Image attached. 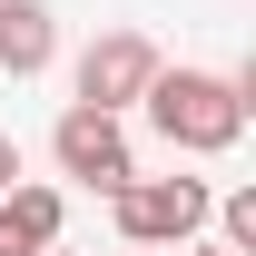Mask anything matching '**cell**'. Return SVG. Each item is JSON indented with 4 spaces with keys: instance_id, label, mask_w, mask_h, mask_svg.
<instances>
[{
    "instance_id": "7",
    "label": "cell",
    "mask_w": 256,
    "mask_h": 256,
    "mask_svg": "<svg viewBox=\"0 0 256 256\" xmlns=\"http://www.w3.org/2000/svg\"><path fill=\"white\" fill-rule=\"evenodd\" d=\"M207 217H217V246L226 256H256V188H226Z\"/></svg>"
},
{
    "instance_id": "6",
    "label": "cell",
    "mask_w": 256,
    "mask_h": 256,
    "mask_svg": "<svg viewBox=\"0 0 256 256\" xmlns=\"http://www.w3.org/2000/svg\"><path fill=\"white\" fill-rule=\"evenodd\" d=\"M60 217H69L60 188H10V197H0V256H40V246H60Z\"/></svg>"
},
{
    "instance_id": "10",
    "label": "cell",
    "mask_w": 256,
    "mask_h": 256,
    "mask_svg": "<svg viewBox=\"0 0 256 256\" xmlns=\"http://www.w3.org/2000/svg\"><path fill=\"white\" fill-rule=\"evenodd\" d=\"M40 256H69V246H40Z\"/></svg>"
},
{
    "instance_id": "2",
    "label": "cell",
    "mask_w": 256,
    "mask_h": 256,
    "mask_svg": "<svg viewBox=\"0 0 256 256\" xmlns=\"http://www.w3.org/2000/svg\"><path fill=\"white\" fill-rule=\"evenodd\" d=\"M108 207H118V236H128V246L158 256V246H197V226H207L217 188H207V178H128Z\"/></svg>"
},
{
    "instance_id": "5",
    "label": "cell",
    "mask_w": 256,
    "mask_h": 256,
    "mask_svg": "<svg viewBox=\"0 0 256 256\" xmlns=\"http://www.w3.org/2000/svg\"><path fill=\"white\" fill-rule=\"evenodd\" d=\"M60 60V10L50 0H0V69L10 79H40Z\"/></svg>"
},
{
    "instance_id": "8",
    "label": "cell",
    "mask_w": 256,
    "mask_h": 256,
    "mask_svg": "<svg viewBox=\"0 0 256 256\" xmlns=\"http://www.w3.org/2000/svg\"><path fill=\"white\" fill-rule=\"evenodd\" d=\"M20 188V148H10V138H0V197Z\"/></svg>"
},
{
    "instance_id": "1",
    "label": "cell",
    "mask_w": 256,
    "mask_h": 256,
    "mask_svg": "<svg viewBox=\"0 0 256 256\" xmlns=\"http://www.w3.org/2000/svg\"><path fill=\"white\" fill-rule=\"evenodd\" d=\"M138 108L178 158H226L246 138V79H226V69H158Z\"/></svg>"
},
{
    "instance_id": "4",
    "label": "cell",
    "mask_w": 256,
    "mask_h": 256,
    "mask_svg": "<svg viewBox=\"0 0 256 256\" xmlns=\"http://www.w3.org/2000/svg\"><path fill=\"white\" fill-rule=\"evenodd\" d=\"M158 40H138V30H98L89 50H79V108H108V118H118V108H138V98H148V79H158Z\"/></svg>"
},
{
    "instance_id": "11",
    "label": "cell",
    "mask_w": 256,
    "mask_h": 256,
    "mask_svg": "<svg viewBox=\"0 0 256 256\" xmlns=\"http://www.w3.org/2000/svg\"><path fill=\"white\" fill-rule=\"evenodd\" d=\"M128 256H138V246H128Z\"/></svg>"
},
{
    "instance_id": "3",
    "label": "cell",
    "mask_w": 256,
    "mask_h": 256,
    "mask_svg": "<svg viewBox=\"0 0 256 256\" xmlns=\"http://www.w3.org/2000/svg\"><path fill=\"white\" fill-rule=\"evenodd\" d=\"M50 158H60V178H79V188H98V197H118L128 178H138L128 128L108 118V108H79V98H69V108H60V128H50Z\"/></svg>"
},
{
    "instance_id": "9",
    "label": "cell",
    "mask_w": 256,
    "mask_h": 256,
    "mask_svg": "<svg viewBox=\"0 0 256 256\" xmlns=\"http://www.w3.org/2000/svg\"><path fill=\"white\" fill-rule=\"evenodd\" d=\"M178 256H226V246H178Z\"/></svg>"
}]
</instances>
